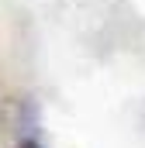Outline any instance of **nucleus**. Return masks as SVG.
<instances>
[{"label":"nucleus","instance_id":"f257e3e1","mask_svg":"<svg viewBox=\"0 0 145 148\" xmlns=\"http://www.w3.org/2000/svg\"><path fill=\"white\" fill-rule=\"evenodd\" d=\"M21 148H41L38 141H21Z\"/></svg>","mask_w":145,"mask_h":148}]
</instances>
